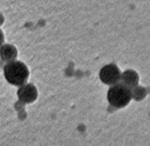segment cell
Masks as SVG:
<instances>
[{"label":"cell","mask_w":150,"mask_h":146,"mask_svg":"<svg viewBox=\"0 0 150 146\" xmlns=\"http://www.w3.org/2000/svg\"><path fill=\"white\" fill-rule=\"evenodd\" d=\"M120 83L126 84L127 86H129L131 89H134L135 87L138 86L139 83V75L138 73L132 69H128L124 71L121 75Z\"/></svg>","instance_id":"obj_6"},{"label":"cell","mask_w":150,"mask_h":146,"mask_svg":"<svg viewBox=\"0 0 150 146\" xmlns=\"http://www.w3.org/2000/svg\"><path fill=\"white\" fill-rule=\"evenodd\" d=\"M122 73L116 65L109 64L104 66L100 71V81L108 84V85H114V84L120 82Z\"/></svg>","instance_id":"obj_3"},{"label":"cell","mask_w":150,"mask_h":146,"mask_svg":"<svg viewBox=\"0 0 150 146\" xmlns=\"http://www.w3.org/2000/svg\"><path fill=\"white\" fill-rule=\"evenodd\" d=\"M107 97L112 106L115 108H123L129 104L132 99V89L122 83H117L110 87Z\"/></svg>","instance_id":"obj_2"},{"label":"cell","mask_w":150,"mask_h":146,"mask_svg":"<svg viewBox=\"0 0 150 146\" xmlns=\"http://www.w3.org/2000/svg\"><path fill=\"white\" fill-rule=\"evenodd\" d=\"M132 94H133V97L136 100H142L146 96V90L144 87L137 86L134 89H132Z\"/></svg>","instance_id":"obj_7"},{"label":"cell","mask_w":150,"mask_h":146,"mask_svg":"<svg viewBox=\"0 0 150 146\" xmlns=\"http://www.w3.org/2000/svg\"><path fill=\"white\" fill-rule=\"evenodd\" d=\"M18 97L23 103H32L38 98L37 88L31 83L23 84L18 90Z\"/></svg>","instance_id":"obj_4"},{"label":"cell","mask_w":150,"mask_h":146,"mask_svg":"<svg viewBox=\"0 0 150 146\" xmlns=\"http://www.w3.org/2000/svg\"><path fill=\"white\" fill-rule=\"evenodd\" d=\"M4 75L8 83L15 86H22L27 82L29 71L25 63L15 60L5 65Z\"/></svg>","instance_id":"obj_1"},{"label":"cell","mask_w":150,"mask_h":146,"mask_svg":"<svg viewBox=\"0 0 150 146\" xmlns=\"http://www.w3.org/2000/svg\"><path fill=\"white\" fill-rule=\"evenodd\" d=\"M0 55H1V60L3 63H9L17 59L18 51L11 44H3L1 46Z\"/></svg>","instance_id":"obj_5"}]
</instances>
